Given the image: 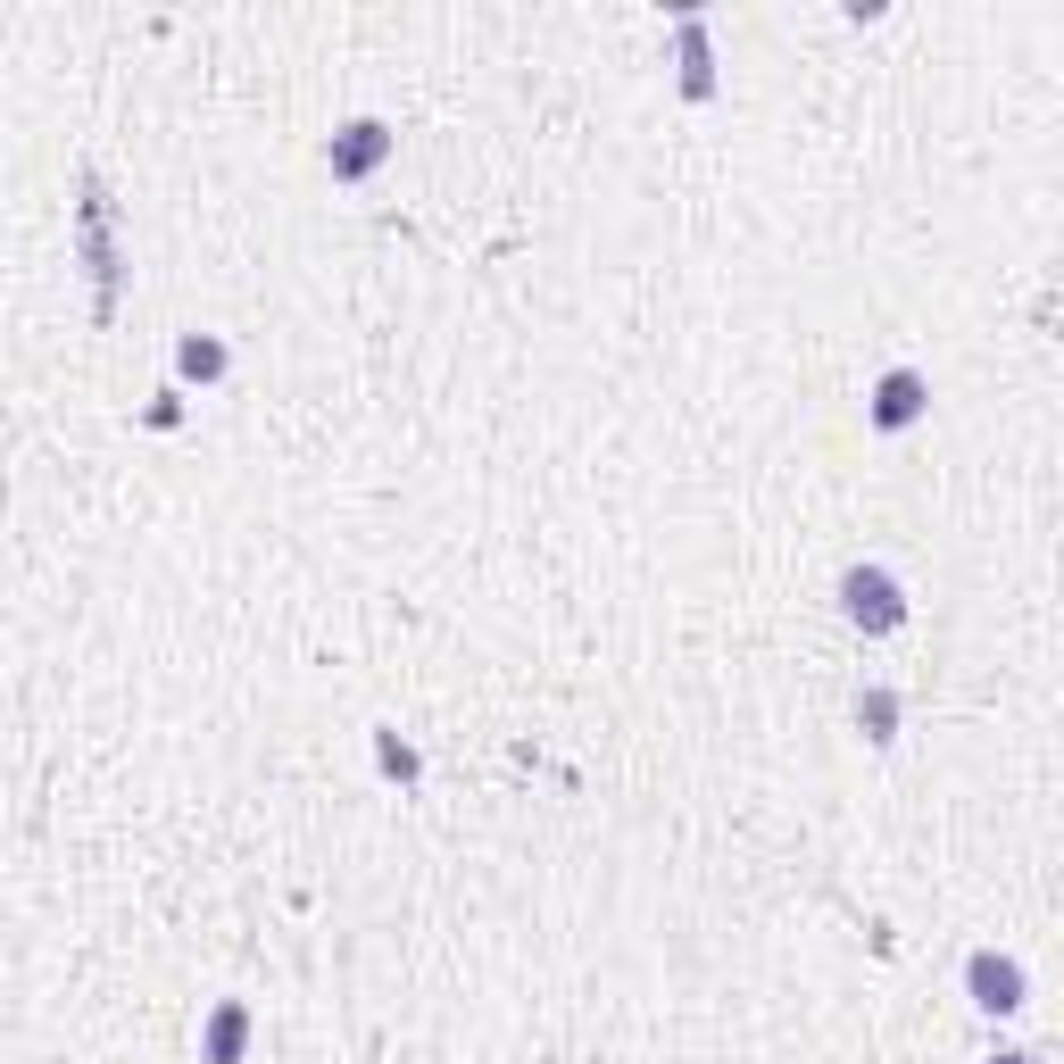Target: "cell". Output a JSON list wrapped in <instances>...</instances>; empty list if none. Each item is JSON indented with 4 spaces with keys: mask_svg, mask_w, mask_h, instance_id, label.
Listing matches in <instances>:
<instances>
[{
    "mask_svg": "<svg viewBox=\"0 0 1064 1064\" xmlns=\"http://www.w3.org/2000/svg\"><path fill=\"white\" fill-rule=\"evenodd\" d=\"M848 616L857 624H898V591H890V574H848Z\"/></svg>",
    "mask_w": 1064,
    "mask_h": 1064,
    "instance_id": "6da1fadb",
    "label": "cell"
},
{
    "mask_svg": "<svg viewBox=\"0 0 1064 1064\" xmlns=\"http://www.w3.org/2000/svg\"><path fill=\"white\" fill-rule=\"evenodd\" d=\"M973 990H981V1007H1023V973L1014 965H990V956H981V965H973Z\"/></svg>",
    "mask_w": 1064,
    "mask_h": 1064,
    "instance_id": "7a4b0ae2",
    "label": "cell"
},
{
    "mask_svg": "<svg viewBox=\"0 0 1064 1064\" xmlns=\"http://www.w3.org/2000/svg\"><path fill=\"white\" fill-rule=\"evenodd\" d=\"M915 399H923L915 374H890V383H881V425H907V416H915Z\"/></svg>",
    "mask_w": 1064,
    "mask_h": 1064,
    "instance_id": "3957f363",
    "label": "cell"
},
{
    "mask_svg": "<svg viewBox=\"0 0 1064 1064\" xmlns=\"http://www.w3.org/2000/svg\"><path fill=\"white\" fill-rule=\"evenodd\" d=\"M233 1047H242V1014L224 1007V1014H217V1031H208V1056H217V1064H233Z\"/></svg>",
    "mask_w": 1064,
    "mask_h": 1064,
    "instance_id": "277c9868",
    "label": "cell"
},
{
    "mask_svg": "<svg viewBox=\"0 0 1064 1064\" xmlns=\"http://www.w3.org/2000/svg\"><path fill=\"white\" fill-rule=\"evenodd\" d=\"M184 366H191V374H217L224 350H217V341H184Z\"/></svg>",
    "mask_w": 1064,
    "mask_h": 1064,
    "instance_id": "5b68a950",
    "label": "cell"
}]
</instances>
